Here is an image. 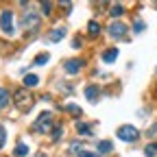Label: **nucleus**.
Listing matches in <instances>:
<instances>
[{"label":"nucleus","instance_id":"1","mask_svg":"<svg viewBox=\"0 0 157 157\" xmlns=\"http://www.w3.org/2000/svg\"><path fill=\"white\" fill-rule=\"evenodd\" d=\"M13 103H15V107L20 109V111H29L31 107H33V94L29 92V90H15L13 92Z\"/></svg>","mask_w":157,"mask_h":157},{"label":"nucleus","instance_id":"2","mask_svg":"<svg viewBox=\"0 0 157 157\" xmlns=\"http://www.w3.org/2000/svg\"><path fill=\"white\" fill-rule=\"evenodd\" d=\"M116 135H118V140H122V142H135L137 137H140V131L133 124H122V127L116 129Z\"/></svg>","mask_w":157,"mask_h":157},{"label":"nucleus","instance_id":"3","mask_svg":"<svg viewBox=\"0 0 157 157\" xmlns=\"http://www.w3.org/2000/svg\"><path fill=\"white\" fill-rule=\"evenodd\" d=\"M50 127H52V113H50V111L39 113V118H37L35 124H33V129H35L37 133H48Z\"/></svg>","mask_w":157,"mask_h":157},{"label":"nucleus","instance_id":"4","mask_svg":"<svg viewBox=\"0 0 157 157\" xmlns=\"http://www.w3.org/2000/svg\"><path fill=\"white\" fill-rule=\"evenodd\" d=\"M0 29H2L5 35H13L15 33V26H13V13L7 9L0 13Z\"/></svg>","mask_w":157,"mask_h":157},{"label":"nucleus","instance_id":"5","mask_svg":"<svg viewBox=\"0 0 157 157\" xmlns=\"http://www.w3.org/2000/svg\"><path fill=\"white\" fill-rule=\"evenodd\" d=\"M109 35H111L113 39H122V37L127 35V24H122V22L109 24Z\"/></svg>","mask_w":157,"mask_h":157},{"label":"nucleus","instance_id":"6","mask_svg":"<svg viewBox=\"0 0 157 157\" xmlns=\"http://www.w3.org/2000/svg\"><path fill=\"white\" fill-rule=\"evenodd\" d=\"M81 68H83V59H68V61L63 63V70L68 74H76Z\"/></svg>","mask_w":157,"mask_h":157},{"label":"nucleus","instance_id":"7","mask_svg":"<svg viewBox=\"0 0 157 157\" xmlns=\"http://www.w3.org/2000/svg\"><path fill=\"white\" fill-rule=\"evenodd\" d=\"M22 24H24L26 29H35V26L39 24V17H37L35 13H24V17H22Z\"/></svg>","mask_w":157,"mask_h":157},{"label":"nucleus","instance_id":"8","mask_svg":"<svg viewBox=\"0 0 157 157\" xmlns=\"http://www.w3.org/2000/svg\"><path fill=\"white\" fill-rule=\"evenodd\" d=\"M66 37V29H52L48 33V42H61Z\"/></svg>","mask_w":157,"mask_h":157},{"label":"nucleus","instance_id":"9","mask_svg":"<svg viewBox=\"0 0 157 157\" xmlns=\"http://www.w3.org/2000/svg\"><path fill=\"white\" fill-rule=\"evenodd\" d=\"M85 98L90 103H96L98 101V85H87L85 87Z\"/></svg>","mask_w":157,"mask_h":157},{"label":"nucleus","instance_id":"10","mask_svg":"<svg viewBox=\"0 0 157 157\" xmlns=\"http://www.w3.org/2000/svg\"><path fill=\"white\" fill-rule=\"evenodd\" d=\"M118 59V48H107L105 52H103V61L105 63H113Z\"/></svg>","mask_w":157,"mask_h":157},{"label":"nucleus","instance_id":"11","mask_svg":"<svg viewBox=\"0 0 157 157\" xmlns=\"http://www.w3.org/2000/svg\"><path fill=\"white\" fill-rule=\"evenodd\" d=\"M39 85V76L37 74H26L24 76V87H37Z\"/></svg>","mask_w":157,"mask_h":157},{"label":"nucleus","instance_id":"12","mask_svg":"<svg viewBox=\"0 0 157 157\" xmlns=\"http://www.w3.org/2000/svg\"><path fill=\"white\" fill-rule=\"evenodd\" d=\"M76 133H78V135L90 137V135H92V127H90V124H85V122H78V124H76Z\"/></svg>","mask_w":157,"mask_h":157},{"label":"nucleus","instance_id":"13","mask_svg":"<svg viewBox=\"0 0 157 157\" xmlns=\"http://www.w3.org/2000/svg\"><path fill=\"white\" fill-rule=\"evenodd\" d=\"M111 151H113V146H111V142H109V140L98 142V153H101V155H107V153H111Z\"/></svg>","mask_w":157,"mask_h":157},{"label":"nucleus","instance_id":"14","mask_svg":"<svg viewBox=\"0 0 157 157\" xmlns=\"http://www.w3.org/2000/svg\"><path fill=\"white\" fill-rule=\"evenodd\" d=\"M87 33H90L92 37H96V35H101V24H98V22H94V20H92V22L87 24Z\"/></svg>","mask_w":157,"mask_h":157},{"label":"nucleus","instance_id":"15","mask_svg":"<svg viewBox=\"0 0 157 157\" xmlns=\"http://www.w3.org/2000/svg\"><path fill=\"white\" fill-rule=\"evenodd\" d=\"M144 155H146V157H157V142H151V144H146V148H144Z\"/></svg>","mask_w":157,"mask_h":157},{"label":"nucleus","instance_id":"16","mask_svg":"<svg viewBox=\"0 0 157 157\" xmlns=\"http://www.w3.org/2000/svg\"><path fill=\"white\" fill-rule=\"evenodd\" d=\"M13 155H15V157H24V155H29V146H26V144H17V146L13 148Z\"/></svg>","mask_w":157,"mask_h":157},{"label":"nucleus","instance_id":"17","mask_svg":"<svg viewBox=\"0 0 157 157\" xmlns=\"http://www.w3.org/2000/svg\"><path fill=\"white\" fill-rule=\"evenodd\" d=\"M7 105H9V92L5 87H0V109L7 107Z\"/></svg>","mask_w":157,"mask_h":157},{"label":"nucleus","instance_id":"18","mask_svg":"<svg viewBox=\"0 0 157 157\" xmlns=\"http://www.w3.org/2000/svg\"><path fill=\"white\" fill-rule=\"evenodd\" d=\"M66 111L70 113V116H74V118H78V116H81V107H78V105H66Z\"/></svg>","mask_w":157,"mask_h":157},{"label":"nucleus","instance_id":"19","mask_svg":"<svg viewBox=\"0 0 157 157\" xmlns=\"http://www.w3.org/2000/svg\"><path fill=\"white\" fill-rule=\"evenodd\" d=\"M48 59H50V55L42 52V55H37V57H35V61H33V63H35V66H44V63L48 61Z\"/></svg>","mask_w":157,"mask_h":157},{"label":"nucleus","instance_id":"20","mask_svg":"<svg viewBox=\"0 0 157 157\" xmlns=\"http://www.w3.org/2000/svg\"><path fill=\"white\" fill-rule=\"evenodd\" d=\"M122 13H124V7H122V5H113V9H111V15H113V17L122 15Z\"/></svg>","mask_w":157,"mask_h":157},{"label":"nucleus","instance_id":"21","mask_svg":"<svg viewBox=\"0 0 157 157\" xmlns=\"http://www.w3.org/2000/svg\"><path fill=\"white\" fill-rule=\"evenodd\" d=\"M146 26H144V22H142V20H135V22H133V31L135 33H142Z\"/></svg>","mask_w":157,"mask_h":157},{"label":"nucleus","instance_id":"22","mask_svg":"<svg viewBox=\"0 0 157 157\" xmlns=\"http://www.w3.org/2000/svg\"><path fill=\"white\" fill-rule=\"evenodd\" d=\"M70 153H78V155H81V153H83V146L78 144V142H72V144H70Z\"/></svg>","mask_w":157,"mask_h":157},{"label":"nucleus","instance_id":"23","mask_svg":"<svg viewBox=\"0 0 157 157\" xmlns=\"http://www.w3.org/2000/svg\"><path fill=\"white\" fill-rule=\"evenodd\" d=\"M5 142H7V131H5V127L0 124V148L5 146Z\"/></svg>","mask_w":157,"mask_h":157},{"label":"nucleus","instance_id":"24","mask_svg":"<svg viewBox=\"0 0 157 157\" xmlns=\"http://www.w3.org/2000/svg\"><path fill=\"white\" fill-rule=\"evenodd\" d=\"M42 11H44V13H50V11H52V5H50V2H44V5H42Z\"/></svg>","mask_w":157,"mask_h":157},{"label":"nucleus","instance_id":"25","mask_svg":"<svg viewBox=\"0 0 157 157\" xmlns=\"http://www.w3.org/2000/svg\"><path fill=\"white\" fill-rule=\"evenodd\" d=\"M59 135H61V127H55V131H52V140H57Z\"/></svg>","mask_w":157,"mask_h":157},{"label":"nucleus","instance_id":"26","mask_svg":"<svg viewBox=\"0 0 157 157\" xmlns=\"http://www.w3.org/2000/svg\"><path fill=\"white\" fill-rule=\"evenodd\" d=\"M78 157H98V155H96V153H87V151H83Z\"/></svg>","mask_w":157,"mask_h":157}]
</instances>
